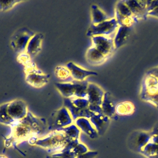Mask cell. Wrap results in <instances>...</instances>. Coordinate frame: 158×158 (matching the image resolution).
Here are the masks:
<instances>
[{
  "label": "cell",
  "mask_w": 158,
  "mask_h": 158,
  "mask_svg": "<svg viewBox=\"0 0 158 158\" xmlns=\"http://www.w3.org/2000/svg\"><path fill=\"white\" fill-rule=\"evenodd\" d=\"M12 127L11 134L5 141L6 147L41 134L47 128V123L44 118L37 117L28 112L23 119Z\"/></svg>",
  "instance_id": "obj_1"
},
{
  "label": "cell",
  "mask_w": 158,
  "mask_h": 158,
  "mask_svg": "<svg viewBox=\"0 0 158 158\" xmlns=\"http://www.w3.org/2000/svg\"><path fill=\"white\" fill-rule=\"evenodd\" d=\"M70 141L61 131H52L46 136L36 139L34 144L41 147L52 154L62 151L67 143Z\"/></svg>",
  "instance_id": "obj_2"
},
{
  "label": "cell",
  "mask_w": 158,
  "mask_h": 158,
  "mask_svg": "<svg viewBox=\"0 0 158 158\" xmlns=\"http://www.w3.org/2000/svg\"><path fill=\"white\" fill-rule=\"evenodd\" d=\"M139 96L142 101L158 108V79L146 73L141 83Z\"/></svg>",
  "instance_id": "obj_3"
},
{
  "label": "cell",
  "mask_w": 158,
  "mask_h": 158,
  "mask_svg": "<svg viewBox=\"0 0 158 158\" xmlns=\"http://www.w3.org/2000/svg\"><path fill=\"white\" fill-rule=\"evenodd\" d=\"M73 123L72 116L67 109L63 106L51 113L48 120V130H59Z\"/></svg>",
  "instance_id": "obj_4"
},
{
  "label": "cell",
  "mask_w": 158,
  "mask_h": 158,
  "mask_svg": "<svg viewBox=\"0 0 158 158\" xmlns=\"http://www.w3.org/2000/svg\"><path fill=\"white\" fill-rule=\"evenodd\" d=\"M104 92L98 85L94 83H89L86 99L89 102L88 109L94 114H102L101 104Z\"/></svg>",
  "instance_id": "obj_5"
},
{
  "label": "cell",
  "mask_w": 158,
  "mask_h": 158,
  "mask_svg": "<svg viewBox=\"0 0 158 158\" xmlns=\"http://www.w3.org/2000/svg\"><path fill=\"white\" fill-rule=\"evenodd\" d=\"M118 27L115 18H111L98 24H91L86 31V35L91 38L99 35L109 36L116 31Z\"/></svg>",
  "instance_id": "obj_6"
},
{
  "label": "cell",
  "mask_w": 158,
  "mask_h": 158,
  "mask_svg": "<svg viewBox=\"0 0 158 158\" xmlns=\"http://www.w3.org/2000/svg\"><path fill=\"white\" fill-rule=\"evenodd\" d=\"M35 33L27 28H22L17 30L10 39L12 48L18 53L25 52L27 44L31 38Z\"/></svg>",
  "instance_id": "obj_7"
},
{
  "label": "cell",
  "mask_w": 158,
  "mask_h": 158,
  "mask_svg": "<svg viewBox=\"0 0 158 158\" xmlns=\"http://www.w3.org/2000/svg\"><path fill=\"white\" fill-rule=\"evenodd\" d=\"M31 64L28 65L26 69L25 80L27 83L35 88H41L46 85L49 81V75L43 73Z\"/></svg>",
  "instance_id": "obj_8"
},
{
  "label": "cell",
  "mask_w": 158,
  "mask_h": 158,
  "mask_svg": "<svg viewBox=\"0 0 158 158\" xmlns=\"http://www.w3.org/2000/svg\"><path fill=\"white\" fill-rule=\"evenodd\" d=\"M93 46L108 57L114 51V39L106 36H94L91 37Z\"/></svg>",
  "instance_id": "obj_9"
},
{
  "label": "cell",
  "mask_w": 158,
  "mask_h": 158,
  "mask_svg": "<svg viewBox=\"0 0 158 158\" xmlns=\"http://www.w3.org/2000/svg\"><path fill=\"white\" fill-rule=\"evenodd\" d=\"M7 112L15 121L23 119L27 115L28 107L26 103L20 99H15L8 102Z\"/></svg>",
  "instance_id": "obj_10"
},
{
  "label": "cell",
  "mask_w": 158,
  "mask_h": 158,
  "mask_svg": "<svg viewBox=\"0 0 158 158\" xmlns=\"http://www.w3.org/2000/svg\"><path fill=\"white\" fill-rule=\"evenodd\" d=\"M129 7L133 15L138 20H146L148 17L146 12L147 1L127 0L123 1Z\"/></svg>",
  "instance_id": "obj_11"
},
{
  "label": "cell",
  "mask_w": 158,
  "mask_h": 158,
  "mask_svg": "<svg viewBox=\"0 0 158 158\" xmlns=\"http://www.w3.org/2000/svg\"><path fill=\"white\" fill-rule=\"evenodd\" d=\"M66 67L70 72L72 78L74 80L83 81L89 76L98 75L97 72L86 70L72 62H68L66 64Z\"/></svg>",
  "instance_id": "obj_12"
},
{
  "label": "cell",
  "mask_w": 158,
  "mask_h": 158,
  "mask_svg": "<svg viewBox=\"0 0 158 158\" xmlns=\"http://www.w3.org/2000/svg\"><path fill=\"white\" fill-rule=\"evenodd\" d=\"M64 106L70 112L73 122L81 117L89 118L94 114L88 108L86 109H80L77 108L73 104L70 98L64 99Z\"/></svg>",
  "instance_id": "obj_13"
},
{
  "label": "cell",
  "mask_w": 158,
  "mask_h": 158,
  "mask_svg": "<svg viewBox=\"0 0 158 158\" xmlns=\"http://www.w3.org/2000/svg\"><path fill=\"white\" fill-rule=\"evenodd\" d=\"M89 119L98 135H102L106 131L110 118L103 114H94Z\"/></svg>",
  "instance_id": "obj_14"
},
{
  "label": "cell",
  "mask_w": 158,
  "mask_h": 158,
  "mask_svg": "<svg viewBox=\"0 0 158 158\" xmlns=\"http://www.w3.org/2000/svg\"><path fill=\"white\" fill-rule=\"evenodd\" d=\"M73 123L80 129L81 131L88 136L91 139H95L98 136V133L96 129L91 124L89 118H79L75 120Z\"/></svg>",
  "instance_id": "obj_15"
},
{
  "label": "cell",
  "mask_w": 158,
  "mask_h": 158,
  "mask_svg": "<svg viewBox=\"0 0 158 158\" xmlns=\"http://www.w3.org/2000/svg\"><path fill=\"white\" fill-rule=\"evenodd\" d=\"M43 40V34L35 33L28 41L25 52L30 57L35 56L41 49Z\"/></svg>",
  "instance_id": "obj_16"
},
{
  "label": "cell",
  "mask_w": 158,
  "mask_h": 158,
  "mask_svg": "<svg viewBox=\"0 0 158 158\" xmlns=\"http://www.w3.org/2000/svg\"><path fill=\"white\" fill-rule=\"evenodd\" d=\"M133 27L119 26L114 38V44L115 49L123 46L128 39Z\"/></svg>",
  "instance_id": "obj_17"
},
{
  "label": "cell",
  "mask_w": 158,
  "mask_h": 158,
  "mask_svg": "<svg viewBox=\"0 0 158 158\" xmlns=\"http://www.w3.org/2000/svg\"><path fill=\"white\" fill-rule=\"evenodd\" d=\"M102 114L110 118H116L115 106L109 92H105L101 104Z\"/></svg>",
  "instance_id": "obj_18"
},
{
  "label": "cell",
  "mask_w": 158,
  "mask_h": 158,
  "mask_svg": "<svg viewBox=\"0 0 158 158\" xmlns=\"http://www.w3.org/2000/svg\"><path fill=\"white\" fill-rule=\"evenodd\" d=\"M107 58L93 46L88 48L86 52V60L91 65H100L104 63Z\"/></svg>",
  "instance_id": "obj_19"
},
{
  "label": "cell",
  "mask_w": 158,
  "mask_h": 158,
  "mask_svg": "<svg viewBox=\"0 0 158 158\" xmlns=\"http://www.w3.org/2000/svg\"><path fill=\"white\" fill-rule=\"evenodd\" d=\"M55 86L64 98L71 99L74 97V85L71 81L55 83Z\"/></svg>",
  "instance_id": "obj_20"
},
{
  "label": "cell",
  "mask_w": 158,
  "mask_h": 158,
  "mask_svg": "<svg viewBox=\"0 0 158 158\" xmlns=\"http://www.w3.org/2000/svg\"><path fill=\"white\" fill-rule=\"evenodd\" d=\"M74 85V97L80 98H86L88 81L85 80L83 81H77L72 80L71 81Z\"/></svg>",
  "instance_id": "obj_21"
},
{
  "label": "cell",
  "mask_w": 158,
  "mask_h": 158,
  "mask_svg": "<svg viewBox=\"0 0 158 158\" xmlns=\"http://www.w3.org/2000/svg\"><path fill=\"white\" fill-rule=\"evenodd\" d=\"M91 12L92 24H98L110 19L109 17L105 14L96 4L91 5Z\"/></svg>",
  "instance_id": "obj_22"
},
{
  "label": "cell",
  "mask_w": 158,
  "mask_h": 158,
  "mask_svg": "<svg viewBox=\"0 0 158 158\" xmlns=\"http://www.w3.org/2000/svg\"><path fill=\"white\" fill-rule=\"evenodd\" d=\"M57 131H62L65 134L69 141L79 140L80 135L81 133L80 129L77 127V125L74 123H72L71 125L67 127L60 128Z\"/></svg>",
  "instance_id": "obj_23"
},
{
  "label": "cell",
  "mask_w": 158,
  "mask_h": 158,
  "mask_svg": "<svg viewBox=\"0 0 158 158\" xmlns=\"http://www.w3.org/2000/svg\"><path fill=\"white\" fill-rule=\"evenodd\" d=\"M134 16L123 1H118L115 8V18L116 19L123 17H130Z\"/></svg>",
  "instance_id": "obj_24"
},
{
  "label": "cell",
  "mask_w": 158,
  "mask_h": 158,
  "mask_svg": "<svg viewBox=\"0 0 158 158\" xmlns=\"http://www.w3.org/2000/svg\"><path fill=\"white\" fill-rule=\"evenodd\" d=\"M8 102L0 104V123L13 127L18 121L14 120L7 112Z\"/></svg>",
  "instance_id": "obj_25"
},
{
  "label": "cell",
  "mask_w": 158,
  "mask_h": 158,
  "mask_svg": "<svg viewBox=\"0 0 158 158\" xmlns=\"http://www.w3.org/2000/svg\"><path fill=\"white\" fill-rule=\"evenodd\" d=\"M135 111L134 104L129 101H125L115 106V113L118 115H128Z\"/></svg>",
  "instance_id": "obj_26"
},
{
  "label": "cell",
  "mask_w": 158,
  "mask_h": 158,
  "mask_svg": "<svg viewBox=\"0 0 158 158\" xmlns=\"http://www.w3.org/2000/svg\"><path fill=\"white\" fill-rule=\"evenodd\" d=\"M151 137L150 132L141 131L138 134L135 139V145L139 151L150 141Z\"/></svg>",
  "instance_id": "obj_27"
},
{
  "label": "cell",
  "mask_w": 158,
  "mask_h": 158,
  "mask_svg": "<svg viewBox=\"0 0 158 158\" xmlns=\"http://www.w3.org/2000/svg\"><path fill=\"white\" fill-rule=\"evenodd\" d=\"M139 152L147 158L150 156L157 155L158 154V144H155L149 141L139 151Z\"/></svg>",
  "instance_id": "obj_28"
},
{
  "label": "cell",
  "mask_w": 158,
  "mask_h": 158,
  "mask_svg": "<svg viewBox=\"0 0 158 158\" xmlns=\"http://www.w3.org/2000/svg\"><path fill=\"white\" fill-rule=\"evenodd\" d=\"M55 75L56 77L60 80H65L71 77L70 72L66 66L59 65L56 67L55 69Z\"/></svg>",
  "instance_id": "obj_29"
},
{
  "label": "cell",
  "mask_w": 158,
  "mask_h": 158,
  "mask_svg": "<svg viewBox=\"0 0 158 158\" xmlns=\"http://www.w3.org/2000/svg\"><path fill=\"white\" fill-rule=\"evenodd\" d=\"M70 99L73 104L80 109H86L88 108L89 102L86 98H72Z\"/></svg>",
  "instance_id": "obj_30"
},
{
  "label": "cell",
  "mask_w": 158,
  "mask_h": 158,
  "mask_svg": "<svg viewBox=\"0 0 158 158\" xmlns=\"http://www.w3.org/2000/svg\"><path fill=\"white\" fill-rule=\"evenodd\" d=\"M20 1H0V10L6 11L12 9L14 6L19 2Z\"/></svg>",
  "instance_id": "obj_31"
},
{
  "label": "cell",
  "mask_w": 158,
  "mask_h": 158,
  "mask_svg": "<svg viewBox=\"0 0 158 158\" xmlns=\"http://www.w3.org/2000/svg\"><path fill=\"white\" fill-rule=\"evenodd\" d=\"M72 151L77 156H79L80 154H82L83 153H85V152H88V147L85 144H84L82 143L79 142L76 145V146L72 150Z\"/></svg>",
  "instance_id": "obj_32"
},
{
  "label": "cell",
  "mask_w": 158,
  "mask_h": 158,
  "mask_svg": "<svg viewBox=\"0 0 158 158\" xmlns=\"http://www.w3.org/2000/svg\"><path fill=\"white\" fill-rule=\"evenodd\" d=\"M52 155L62 158H76L77 156L72 151H62L57 153L52 154Z\"/></svg>",
  "instance_id": "obj_33"
},
{
  "label": "cell",
  "mask_w": 158,
  "mask_h": 158,
  "mask_svg": "<svg viewBox=\"0 0 158 158\" xmlns=\"http://www.w3.org/2000/svg\"><path fill=\"white\" fill-rule=\"evenodd\" d=\"M98 154V152L96 151H88V152L77 156L76 158H95Z\"/></svg>",
  "instance_id": "obj_34"
},
{
  "label": "cell",
  "mask_w": 158,
  "mask_h": 158,
  "mask_svg": "<svg viewBox=\"0 0 158 158\" xmlns=\"http://www.w3.org/2000/svg\"><path fill=\"white\" fill-rule=\"evenodd\" d=\"M158 6V1H147L146 12L148 13Z\"/></svg>",
  "instance_id": "obj_35"
},
{
  "label": "cell",
  "mask_w": 158,
  "mask_h": 158,
  "mask_svg": "<svg viewBox=\"0 0 158 158\" xmlns=\"http://www.w3.org/2000/svg\"><path fill=\"white\" fill-rule=\"evenodd\" d=\"M146 73L151 75L158 79V66H156L155 67H153V68L149 69V70L147 71V72Z\"/></svg>",
  "instance_id": "obj_36"
},
{
  "label": "cell",
  "mask_w": 158,
  "mask_h": 158,
  "mask_svg": "<svg viewBox=\"0 0 158 158\" xmlns=\"http://www.w3.org/2000/svg\"><path fill=\"white\" fill-rule=\"evenodd\" d=\"M148 16L154 17H156L158 19V6L156 8H155L154 10H152V11L149 12L148 14Z\"/></svg>",
  "instance_id": "obj_37"
},
{
  "label": "cell",
  "mask_w": 158,
  "mask_h": 158,
  "mask_svg": "<svg viewBox=\"0 0 158 158\" xmlns=\"http://www.w3.org/2000/svg\"><path fill=\"white\" fill-rule=\"evenodd\" d=\"M150 141L155 144H158V135H151Z\"/></svg>",
  "instance_id": "obj_38"
},
{
  "label": "cell",
  "mask_w": 158,
  "mask_h": 158,
  "mask_svg": "<svg viewBox=\"0 0 158 158\" xmlns=\"http://www.w3.org/2000/svg\"><path fill=\"white\" fill-rule=\"evenodd\" d=\"M150 134L151 135H158V127L153 128V130L150 132Z\"/></svg>",
  "instance_id": "obj_39"
},
{
  "label": "cell",
  "mask_w": 158,
  "mask_h": 158,
  "mask_svg": "<svg viewBox=\"0 0 158 158\" xmlns=\"http://www.w3.org/2000/svg\"><path fill=\"white\" fill-rule=\"evenodd\" d=\"M46 158H62V157H60L56 156H54V155H52V154H51V155L46 156Z\"/></svg>",
  "instance_id": "obj_40"
},
{
  "label": "cell",
  "mask_w": 158,
  "mask_h": 158,
  "mask_svg": "<svg viewBox=\"0 0 158 158\" xmlns=\"http://www.w3.org/2000/svg\"><path fill=\"white\" fill-rule=\"evenodd\" d=\"M148 158H158V154H157V155H155V156H150V157H148Z\"/></svg>",
  "instance_id": "obj_41"
},
{
  "label": "cell",
  "mask_w": 158,
  "mask_h": 158,
  "mask_svg": "<svg viewBox=\"0 0 158 158\" xmlns=\"http://www.w3.org/2000/svg\"><path fill=\"white\" fill-rule=\"evenodd\" d=\"M0 158H7V157L4 155H0Z\"/></svg>",
  "instance_id": "obj_42"
}]
</instances>
